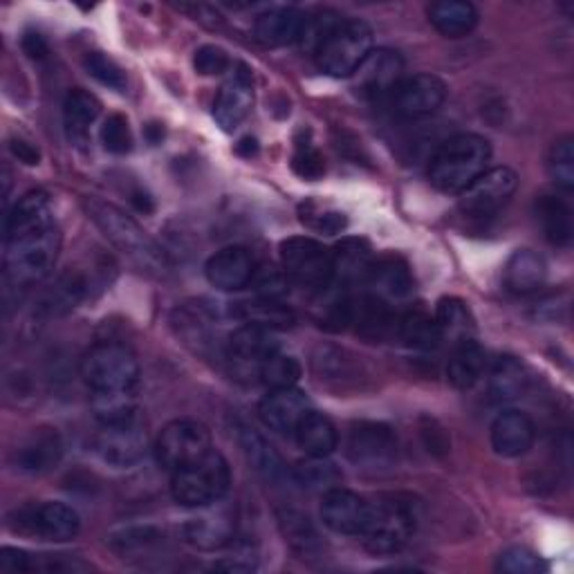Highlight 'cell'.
I'll return each instance as SVG.
<instances>
[{"label":"cell","instance_id":"obj_1","mask_svg":"<svg viewBox=\"0 0 574 574\" xmlns=\"http://www.w3.org/2000/svg\"><path fill=\"white\" fill-rule=\"evenodd\" d=\"M61 233L43 191L25 194L6 216V276L14 288L43 281L56 263Z\"/></svg>","mask_w":574,"mask_h":574},{"label":"cell","instance_id":"obj_38","mask_svg":"<svg viewBox=\"0 0 574 574\" xmlns=\"http://www.w3.org/2000/svg\"><path fill=\"white\" fill-rule=\"evenodd\" d=\"M91 406L95 418L104 425H122L137 420V390L128 393H93Z\"/></svg>","mask_w":574,"mask_h":574},{"label":"cell","instance_id":"obj_35","mask_svg":"<svg viewBox=\"0 0 574 574\" xmlns=\"http://www.w3.org/2000/svg\"><path fill=\"white\" fill-rule=\"evenodd\" d=\"M536 216L545 238L556 248H567L572 240V211L567 202L556 196H541L536 202Z\"/></svg>","mask_w":574,"mask_h":574},{"label":"cell","instance_id":"obj_20","mask_svg":"<svg viewBox=\"0 0 574 574\" xmlns=\"http://www.w3.org/2000/svg\"><path fill=\"white\" fill-rule=\"evenodd\" d=\"M63 458V442L56 429H34L12 451V465L21 473L41 476L52 471Z\"/></svg>","mask_w":574,"mask_h":574},{"label":"cell","instance_id":"obj_32","mask_svg":"<svg viewBox=\"0 0 574 574\" xmlns=\"http://www.w3.org/2000/svg\"><path fill=\"white\" fill-rule=\"evenodd\" d=\"M294 438L299 447L312 458H327L340 445L335 425L316 411H310L301 420V425L294 431Z\"/></svg>","mask_w":574,"mask_h":574},{"label":"cell","instance_id":"obj_3","mask_svg":"<svg viewBox=\"0 0 574 574\" xmlns=\"http://www.w3.org/2000/svg\"><path fill=\"white\" fill-rule=\"evenodd\" d=\"M86 209L93 222L113 242V248L119 250L137 270L148 274H164L169 270L167 257L161 254L155 240L148 238L146 231L122 209L104 200H88Z\"/></svg>","mask_w":574,"mask_h":574},{"label":"cell","instance_id":"obj_44","mask_svg":"<svg viewBox=\"0 0 574 574\" xmlns=\"http://www.w3.org/2000/svg\"><path fill=\"white\" fill-rule=\"evenodd\" d=\"M547 171L556 187L563 191L574 189V139L570 135L556 139L550 148Z\"/></svg>","mask_w":574,"mask_h":574},{"label":"cell","instance_id":"obj_56","mask_svg":"<svg viewBox=\"0 0 574 574\" xmlns=\"http://www.w3.org/2000/svg\"><path fill=\"white\" fill-rule=\"evenodd\" d=\"M131 202H133V207H135L137 211H142V213H150V211H153V198H150L148 194H144V191L131 194Z\"/></svg>","mask_w":574,"mask_h":574},{"label":"cell","instance_id":"obj_4","mask_svg":"<svg viewBox=\"0 0 574 574\" xmlns=\"http://www.w3.org/2000/svg\"><path fill=\"white\" fill-rule=\"evenodd\" d=\"M231 484V471L220 451H209L205 458L174 471L171 494L176 503L202 510L213 503H220Z\"/></svg>","mask_w":574,"mask_h":574},{"label":"cell","instance_id":"obj_15","mask_svg":"<svg viewBox=\"0 0 574 574\" xmlns=\"http://www.w3.org/2000/svg\"><path fill=\"white\" fill-rule=\"evenodd\" d=\"M447 100L445 81L436 74L404 76L401 84L390 95L395 113L404 119H422L440 111Z\"/></svg>","mask_w":574,"mask_h":574},{"label":"cell","instance_id":"obj_13","mask_svg":"<svg viewBox=\"0 0 574 574\" xmlns=\"http://www.w3.org/2000/svg\"><path fill=\"white\" fill-rule=\"evenodd\" d=\"M348 458L362 469L379 471L397 460V438L382 422H357L348 434Z\"/></svg>","mask_w":574,"mask_h":574},{"label":"cell","instance_id":"obj_48","mask_svg":"<svg viewBox=\"0 0 574 574\" xmlns=\"http://www.w3.org/2000/svg\"><path fill=\"white\" fill-rule=\"evenodd\" d=\"M501 572H508V574H541L547 570L545 561L528 550V547H510L501 554L499 559V565H497Z\"/></svg>","mask_w":574,"mask_h":574},{"label":"cell","instance_id":"obj_5","mask_svg":"<svg viewBox=\"0 0 574 574\" xmlns=\"http://www.w3.org/2000/svg\"><path fill=\"white\" fill-rule=\"evenodd\" d=\"M416 528L418 514L411 501L382 497L371 503L368 521L359 539L373 554H395L414 539Z\"/></svg>","mask_w":574,"mask_h":574},{"label":"cell","instance_id":"obj_36","mask_svg":"<svg viewBox=\"0 0 574 574\" xmlns=\"http://www.w3.org/2000/svg\"><path fill=\"white\" fill-rule=\"evenodd\" d=\"M113 550L124 559H146L155 556L159 550H164V534L157 528L150 525H137V528H124L111 539Z\"/></svg>","mask_w":574,"mask_h":574},{"label":"cell","instance_id":"obj_40","mask_svg":"<svg viewBox=\"0 0 574 574\" xmlns=\"http://www.w3.org/2000/svg\"><path fill=\"white\" fill-rule=\"evenodd\" d=\"M0 570L6 572H67L74 563H65L59 554H28L17 547L0 552Z\"/></svg>","mask_w":574,"mask_h":574},{"label":"cell","instance_id":"obj_46","mask_svg":"<svg viewBox=\"0 0 574 574\" xmlns=\"http://www.w3.org/2000/svg\"><path fill=\"white\" fill-rule=\"evenodd\" d=\"M86 70L91 76H95L102 86L111 88V91H117V93H124L126 91V72L111 59L106 56L104 52H91L84 61Z\"/></svg>","mask_w":574,"mask_h":574},{"label":"cell","instance_id":"obj_19","mask_svg":"<svg viewBox=\"0 0 574 574\" xmlns=\"http://www.w3.org/2000/svg\"><path fill=\"white\" fill-rule=\"evenodd\" d=\"M310 411L312 408L307 397L294 386L270 390V395H265L259 406L263 425L283 436H294L296 427Z\"/></svg>","mask_w":574,"mask_h":574},{"label":"cell","instance_id":"obj_50","mask_svg":"<svg viewBox=\"0 0 574 574\" xmlns=\"http://www.w3.org/2000/svg\"><path fill=\"white\" fill-rule=\"evenodd\" d=\"M102 142L106 146V150L115 153V155H126L133 148V133L128 126V119L119 113L111 115L104 126H102Z\"/></svg>","mask_w":574,"mask_h":574},{"label":"cell","instance_id":"obj_12","mask_svg":"<svg viewBox=\"0 0 574 574\" xmlns=\"http://www.w3.org/2000/svg\"><path fill=\"white\" fill-rule=\"evenodd\" d=\"M276 351H279V346L272 337V331H268V327H261V325H254V323H244L229 337L227 359H229L231 373L236 377L259 382L261 366Z\"/></svg>","mask_w":574,"mask_h":574},{"label":"cell","instance_id":"obj_25","mask_svg":"<svg viewBox=\"0 0 574 574\" xmlns=\"http://www.w3.org/2000/svg\"><path fill=\"white\" fill-rule=\"evenodd\" d=\"M305 14L294 10V8H279L261 14L257 19L254 32L257 39L268 45V48H283L290 43L301 41L303 36V25H305Z\"/></svg>","mask_w":574,"mask_h":574},{"label":"cell","instance_id":"obj_57","mask_svg":"<svg viewBox=\"0 0 574 574\" xmlns=\"http://www.w3.org/2000/svg\"><path fill=\"white\" fill-rule=\"evenodd\" d=\"M236 150H238L240 155H244V157H252V155L259 150V144H257V139H252V137H244V139L236 146Z\"/></svg>","mask_w":574,"mask_h":574},{"label":"cell","instance_id":"obj_16","mask_svg":"<svg viewBox=\"0 0 574 574\" xmlns=\"http://www.w3.org/2000/svg\"><path fill=\"white\" fill-rule=\"evenodd\" d=\"M95 449L100 458L111 467L128 469L146 456L148 438L144 427L139 425V418L122 425H104L95 440Z\"/></svg>","mask_w":574,"mask_h":574},{"label":"cell","instance_id":"obj_55","mask_svg":"<svg viewBox=\"0 0 574 574\" xmlns=\"http://www.w3.org/2000/svg\"><path fill=\"white\" fill-rule=\"evenodd\" d=\"M23 50L32 59H43L48 54V43L43 41L41 34H25L23 39Z\"/></svg>","mask_w":574,"mask_h":574},{"label":"cell","instance_id":"obj_8","mask_svg":"<svg viewBox=\"0 0 574 574\" xmlns=\"http://www.w3.org/2000/svg\"><path fill=\"white\" fill-rule=\"evenodd\" d=\"M281 263L288 281L310 292H325L335 279L333 252L321 242L294 236L281 242Z\"/></svg>","mask_w":574,"mask_h":574},{"label":"cell","instance_id":"obj_37","mask_svg":"<svg viewBox=\"0 0 574 574\" xmlns=\"http://www.w3.org/2000/svg\"><path fill=\"white\" fill-rule=\"evenodd\" d=\"M397 333L406 342V346L418 351H429L442 344L436 319H431L425 310H416V307L406 310L404 314L397 316Z\"/></svg>","mask_w":574,"mask_h":574},{"label":"cell","instance_id":"obj_2","mask_svg":"<svg viewBox=\"0 0 574 574\" xmlns=\"http://www.w3.org/2000/svg\"><path fill=\"white\" fill-rule=\"evenodd\" d=\"M491 161V146L484 137L473 133H460L447 139L434 155L429 178L442 194H462L476 182Z\"/></svg>","mask_w":574,"mask_h":574},{"label":"cell","instance_id":"obj_23","mask_svg":"<svg viewBox=\"0 0 574 574\" xmlns=\"http://www.w3.org/2000/svg\"><path fill=\"white\" fill-rule=\"evenodd\" d=\"M536 438L534 422L523 411H503L491 425V447L503 458L525 456Z\"/></svg>","mask_w":574,"mask_h":574},{"label":"cell","instance_id":"obj_45","mask_svg":"<svg viewBox=\"0 0 574 574\" xmlns=\"http://www.w3.org/2000/svg\"><path fill=\"white\" fill-rule=\"evenodd\" d=\"M342 473L335 469V465L327 462L325 458H312L305 462H299L294 469V480L307 489H333L340 482Z\"/></svg>","mask_w":574,"mask_h":574},{"label":"cell","instance_id":"obj_33","mask_svg":"<svg viewBox=\"0 0 574 574\" xmlns=\"http://www.w3.org/2000/svg\"><path fill=\"white\" fill-rule=\"evenodd\" d=\"M436 325H438V333H440V342H449L451 346L473 340L476 333V325H473V316L467 307L465 301L460 299H442L436 307Z\"/></svg>","mask_w":574,"mask_h":574},{"label":"cell","instance_id":"obj_43","mask_svg":"<svg viewBox=\"0 0 574 574\" xmlns=\"http://www.w3.org/2000/svg\"><path fill=\"white\" fill-rule=\"evenodd\" d=\"M299 379H301V364L292 355H285L281 351L272 353L259 373V382L265 384L270 390L296 386Z\"/></svg>","mask_w":574,"mask_h":574},{"label":"cell","instance_id":"obj_26","mask_svg":"<svg viewBox=\"0 0 574 574\" xmlns=\"http://www.w3.org/2000/svg\"><path fill=\"white\" fill-rule=\"evenodd\" d=\"M368 285L373 288L371 294L386 301L388 305H393L395 301L408 299L414 292L411 272H408V268L399 259H393V257L375 261Z\"/></svg>","mask_w":574,"mask_h":574},{"label":"cell","instance_id":"obj_7","mask_svg":"<svg viewBox=\"0 0 574 574\" xmlns=\"http://www.w3.org/2000/svg\"><path fill=\"white\" fill-rule=\"evenodd\" d=\"M81 377L91 393H128L137 390L139 364L126 346L104 342L86 353L81 362Z\"/></svg>","mask_w":574,"mask_h":574},{"label":"cell","instance_id":"obj_51","mask_svg":"<svg viewBox=\"0 0 574 574\" xmlns=\"http://www.w3.org/2000/svg\"><path fill=\"white\" fill-rule=\"evenodd\" d=\"M194 65L200 74L205 76H216V74H222L229 70L231 61L227 56V52L218 45H202L200 50H196V56H194Z\"/></svg>","mask_w":574,"mask_h":574},{"label":"cell","instance_id":"obj_28","mask_svg":"<svg viewBox=\"0 0 574 574\" xmlns=\"http://www.w3.org/2000/svg\"><path fill=\"white\" fill-rule=\"evenodd\" d=\"M547 279L545 261L532 250H516L505 265V288L512 294H532Z\"/></svg>","mask_w":574,"mask_h":574},{"label":"cell","instance_id":"obj_34","mask_svg":"<svg viewBox=\"0 0 574 574\" xmlns=\"http://www.w3.org/2000/svg\"><path fill=\"white\" fill-rule=\"evenodd\" d=\"M528 373L525 366L516 357H501L489 371V395L494 401H514L528 388Z\"/></svg>","mask_w":574,"mask_h":574},{"label":"cell","instance_id":"obj_17","mask_svg":"<svg viewBox=\"0 0 574 574\" xmlns=\"http://www.w3.org/2000/svg\"><path fill=\"white\" fill-rule=\"evenodd\" d=\"M371 512V501L357 497L355 491L333 487L323 494L321 519L323 525L344 536H362Z\"/></svg>","mask_w":574,"mask_h":574},{"label":"cell","instance_id":"obj_42","mask_svg":"<svg viewBox=\"0 0 574 574\" xmlns=\"http://www.w3.org/2000/svg\"><path fill=\"white\" fill-rule=\"evenodd\" d=\"M281 521V528H283V534H285V541L303 556H312L321 550V543H319V534L316 530L312 528L310 519L299 514V512H283L279 516Z\"/></svg>","mask_w":574,"mask_h":574},{"label":"cell","instance_id":"obj_9","mask_svg":"<svg viewBox=\"0 0 574 574\" xmlns=\"http://www.w3.org/2000/svg\"><path fill=\"white\" fill-rule=\"evenodd\" d=\"M8 525L14 534L50 541V543H65L72 541L81 530L79 514L65 503H30L14 510L8 519Z\"/></svg>","mask_w":574,"mask_h":574},{"label":"cell","instance_id":"obj_31","mask_svg":"<svg viewBox=\"0 0 574 574\" xmlns=\"http://www.w3.org/2000/svg\"><path fill=\"white\" fill-rule=\"evenodd\" d=\"M100 113H102V104L97 102L95 95L81 91V88L70 91L63 102V122H65L70 139L76 144H84L88 139V131L97 122Z\"/></svg>","mask_w":574,"mask_h":574},{"label":"cell","instance_id":"obj_47","mask_svg":"<svg viewBox=\"0 0 574 574\" xmlns=\"http://www.w3.org/2000/svg\"><path fill=\"white\" fill-rule=\"evenodd\" d=\"M299 213H301V222H303V225L312 227L314 231H323V233H327V236L344 231L346 225H348V220H346V216H344L342 211L321 207V205H316V202H305V205H301Z\"/></svg>","mask_w":574,"mask_h":574},{"label":"cell","instance_id":"obj_58","mask_svg":"<svg viewBox=\"0 0 574 574\" xmlns=\"http://www.w3.org/2000/svg\"><path fill=\"white\" fill-rule=\"evenodd\" d=\"M146 135H148L150 144H157V142L161 139L164 131H161V126H159V124H150V126H146Z\"/></svg>","mask_w":574,"mask_h":574},{"label":"cell","instance_id":"obj_29","mask_svg":"<svg viewBox=\"0 0 574 574\" xmlns=\"http://www.w3.org/2000/svg\"><path fill=\"white\" fill-rule=\"evenodd\" d=\"M487 368V355L476 340H467L453 346V353L447 364V377L451 386L467 390L473 388Z\"/></svg>","mask_w":574,"mask_h":574},{"label":"cell","instance_id":"obj_52","mask_svg":"<svg viewBox=\"0 0 574 574\" xmlns=\"http://www.w3.org/2000/svg\"><path fill=\"white\" fill-rule=\"evenodd\" d=\"M257 285V292L261 299H270V301H279V296L285 294L288 290V276L285 272H276V270H268V268H257V274H254V281Z\"/></svg>","mask_w":574,"mask_h":574},{"label":"cell","instance_id":"obj_39","mask_svg":"<svg viewBox=\"0 0 574 574\" xmlns=\"http://www.w3.org/2000/svg\"><path fill=\"white\" fill-rule=\"evenodd\" d=\"M91 294V283L84 274L79 272H67L63 274L56 285L48 292L43 307L48 314H61L72 307H76L81 301Z\"/></svg>","mask_w":574,"mask_h":574},{"label":"cell","instance_id":"obj_53","mask_svg":"<svg viewBox=\"0 0 574 574\" xmlns=\"http://www.w3.org/2000/svg\"><path fill=\"white\" fill-rule=\"evenodd\" d=\"M434 425L436 422H427V427H422V436H425V440H427V447H429V451H447L449 449V442H447V438H445V434H442V429H434Z\"/></svg>","mask_w":574,"mask_h":574},{"label":"cell","instance_id":"obj_10","mask_svg":"<svg viewBox=\"0 0 574 574\" xmlns=\"http://www.w3.org/2000/svg\"><path fill=\"white\" fill-rule=\"evenodd\" d=\"M519 189V176L510 167L487 169L476 182H471L462 194L458 209L469 220H491L497 218L512 200Z\"/></svg>","mask_w":574,"mask_h":574},{"label":"cell","instance_id":"obj_11","mask_svg":"<svg viewBox=\"0 0 574 574\" xmlns=\"http://www.w3.org/2000/svg\"><path fill=\"white\" fill-rule=\"evenodd\" d=\"M209 451H213L211 434L209 429L198 420H174L161 429L155 453L157 462L169 469L171 473L205 458Z\"/></svg>","mask_w":574,"mask_h":574},{"label":"cell","instance_id":"obj_24","mask_svg":"<svg viewBox=\"0 0 574 574\" xmlns=\"http://www.w3.org/2000/svg\"><path fill=\"white\" fill-rule=\"evenodd\" d=\"M335 261V279L333 283L340 285V290H351L359 285H368L375 259L368 250V244L364 240H344L340 248L333 252Z\"/></svg>","mask_w":574,"mask_h":574},{"label":"cell","instance_id":"obj_49","mask_svg":"<svg viewBox=\"0 0 574 574\" xmlns=\"http://www.w3.org/2000/svg\"><path fill=\"white\" fill-rule=\"evenodd\" d=\"M292 169L303 180H321L325 174V159L312 142H299L292 157Z\"/></svg>","mask_w":574,"mask_h":574},{"label":"cell","instance_id":"obj_27","mask_svg":"<svg viewBox=\"0 0 574 574\" xmlns=\"http://www.w3.org/2000/svg\"><path fill=\"white\" fill-rule=\"evenodd\" d=\"M240 447L248 456L250 465L268 480L274 484H281L288 478V467L283 462V458L276 453V449L254 429L250 427H240Z\"/></svg>","mask_w":574,"mask_h":574},{"label":"cell","instance_id":"obj_30","mask_svg":"<svg viewBox=\"0 0 574 574\" xmlns=\"http://www.w3.org/2000/svg\"><path fill=\"white\" fill-rule=\"evenodd\" d=\"M431 25L447 39H462L478 25V10L465 0H440L429 8Z\"/></svg>","mask_w":574,"mask_h":574},{"label":"cell","instance_id":"obj_54","mask_svg":"<svg viewBox=\"0 0 574 574\" xmlns=\"http://www.w3.org/2000/svg\"><path fill=\"white\" fill-rule=\"evenodd\" d=\"M10 148H12V153L21 159V161H25V164H39V150L30 144V142H25V139H14L12 144H10Z\"/></svg>","mask_w":574,"mask_h":574},{"label":"cell","instance_id":"obj_21","mask_svg":"<svg viewBox=\"0 0 574 574\" xmlns=\"http://www.w3.org/2000/svg\"><path fill=\"white\" fill-rule=\"evenodd\" d=\"M205 274L213 288L222 292H238L254 281L257 261L248 250L233 244V248H225L207 261Z\"/></svg>","mask_w":574,"mask_h":574},{"label":"cell","instance_id":"obj_18","mask_svg":"<svg viewBox=\"0 0 574 574\" xmlns=\"http://www.w3.org/2000/svg\"><path fill=\"white\" fill-rule=\"evenodd\" d=\"M254 104V84H252V72L238 65L236 72L225 81V86L220 88L216 104H213V119L225 133L236 131L244 117L250 115Z\"/></svg>","mask_w":574,"mask_h":574},{"label":"cell","instance_id":"obj_6","mask_svg":"<svg viewBox=\"0 0 574 574\" xmlns=\"http://www.w3.org/2000/svg\"><path fill=\"white\" fill-rule=\"evenodd\" d=\"M373 52V30L357 19H340L316 45V63L331 76H353Z\"/></svg>","mask_w":574,"mask_h":574},{"label":"cell","instance_id":"obj_41","mask_svg":"<svg viewBox=\"0 0 574 574\" xmlns=\"http://www.w3.org/2000/svg\"><path fill=\"white\" fill-rule=\"evenodd\" d=\"M236 314L244 323H254L268 327V331H274V327H288L294 321V314L285 305L270 299H259L254 303H238Z\"/></svg>","mask_w":574,"mask_h":574},{"label":"cell","instance_id":"obj_22","mask_svg":"<svg viewBox=\"0 0 574 574\" xmlns=\"http://www.w3.org/2000/svg\"><path fill=\"white\" fill-rule=\"evenodd\" d=\"M220 503H213L209 508H202V514L187 521L182 528V536L189 545L213 552L222 550L225 545L231 543L233 532H236V521L229 510L218 508Z\"/></svg>","mask_w":574,"mask_h":574},{"label":"cell","instance_id":"obj_14","mask_svg":"<svg viewBox=\"0 0 574 574\" xmlns=\"http://www.w3.org/2000/svg\"><path fill=\"white\" fill-rule=\"evenodd\" d=\"M404 59L386 48L373 50L353 74V84L364 100H390L404 79Z\"/></svg>","mask_w":574,"mask_h":574}]
</instances>
